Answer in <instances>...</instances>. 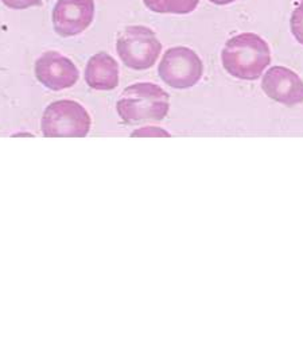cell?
<instances>
[{"label": "cell", "instance_id": "obj_5", "mask_svg": "<svg viewBox=\"0 0 303 356\" xmlns=\"http://www.w3.org/2000/svg\"><path fill=\"white\" fill-rule=\"evenodd\" d=\"M158 74L161 80L174 89H189L198 84L204 74V64L199 56L186 46H175L163 54Z\"/></svg>", "mask_w": 303, "mask_h": 356}, {"label": "cell", "instance_id": "obj_13", "mask_svg": "<svg viewBox=\"0 0 303 356\" xmlns=\"http://www.w3.org/2000/svg\"><path fill=\"white\" fill-rule=\"evenodd\" d=\"M131 136H165V138H169L172 136L170 134L167 133L166 130L161 129V127H142V129H138L136 131L131 134Z\"/></svg>", "mask_w": 303, "mask_h": 356}, {"label": "cell", "instance_id": "obj_14", "mask_svg": "<svg viewBox=\"0 0 303 356\" xmlns=\"http://www.w3.org/2000/svg\"><path fill=\"white\" fill-rule=\"evenodd\" d=\"M211 3L216 4V6H228V4H232L235 3L236 0H209Z\"/></svg>", "mask_w": 303, "mask_h": 356}, {"label": "cell", "instance_id": "obj_12", "mask_svg": "<svg viewBox=\"0 0 303 356\" xmlns=\"http://www.w3.org/2000/svg\"><path fill=\"white\" fill-rule=\"evenodd\" d=\"M7 8L10 10H17V11H22V10H28L33 7H41L42 6V0H0Z\"/></svg>", "mask_w": 303, "mask_h": 356}, {"label": "cell", "instance_id": "obj_1", "mask_svg": "<svg viewBox=\"0 0 303 356\" xmlns=\"http://www.w3.org/2000/svg\"><path fill=\"white\" fill-rule=\"evenodd\" d=\"M221 63L232 77L255 81L271 64V50L267 41L258 34L243 33L225 42Z\"/></svg>", "mask_w": 303, "mask_h": 356}, {"label": "cell", "instance_id": "obj_8", "mask_svg": "<svg viewBox=\"0 0 303 356\" xmlns=\"http://www.w3.org/2000/svg\"><path fill=\"white\" fill-rule=\"evenodd\" d=\"M263 92L274 102L294 107L303 103V80L286 67H270L261 80Z\"/></svg>", "mask_w": 303, "mask_h": 356}, {"label": "cell", "instance_id": "obj_9", "mask_svg": "<svg viewBox=\"0 0 303 356\" xmlns=\"http://www.w3.org/2000/svg\"><path fill=\"white\" fill-rule=\"evenodd\" d=\"M84 79L92 89L112 90L119 86V64L108 53L99 51L89 58Z\"/></svg>", "mask_w": 303, "mask_h": 356}, {"label": "cell", "instance_id": "obj_2", "mask_svg": "<svg viewBox=\"0 0 303 356\" xmlns=\"http://www.w3.org/2000/svg\"><path fill=\"white\" fill-rule=\"evenodd\" d=\"M169 110V93L152 83H136L127 87L116 104L122 122L129 126L162 122Z\"/></svg>", "mask_w": 303, "mask_h": 356}, {"label": "cell", "instance_id": "obj_7", "mask_svg": "<svg viewBox=\"0 0 303 356\" xmlns=\"http://www.w3.org/2000/svg\"><path fill=\"white\" fill-rule=\"evenodd\" d=\"M34 73L44 88L60 92L72 88L80 79V70L64 54L49 50L35 61Z\"/></svg>", "mask_w": 303, "mask_h": 356}, {"label": "cell", "instance_id": "obj_11", "mask_svg": "<svg viewBox=\"0 0 303 356\" xmlns=\"http://www.w3.org/2000/svg\"><path fill=\"white\" fill-rule=\"evenodd\" d=\"M290 27L294 38L303 46V0L291 14Z\"/></svg>", "mask_w": 303, "mask_h": 356}, {"label": "cell", "instance_id": "obj_10", "mask_svg": "<svg viewBox=\"0 0 303 356\" xmlns=\"http://www.w3.org/2000/svg\"><path fill=\"white\" fill-rule=\"evenodd\" d=\"M145 6L155 14L188 15L199 4V0H143Z\"/></svg>", "mask_w": 303, "mask_h": 356}, {"label": "cell", "instance_id": "obj_6", "mask_svg": "<svg viewBox=\"0 0 303 356\" xmlns=\"http://www.w3.org/2000/svg\"><path fill=\"white\" fill-rule=\"evenodd\" d=\"M95 14V0H57L51 13L54 33L61 38L77 37L90 27Z\"/></svg>", "mask_w": 303, "mask_h": 356}, {"label": "cell", "instance_id": "obj_3", "mask_svg": "<svg viewBox=\"0 0 303 356\" xmlns=\"http://www.w3.org/2000/svg\"><path fill=\"white\" fill-rule=\"evenodd\" d=\"M116 51L126 67L132 70H147L156 64L162 44L150 27L127 26L116 40Z\"/></svg>", "mask_w": 303, "mask_h": 356}, {"label": "cell", "instance_id": "obj_4", "mask_svg": "<svg viewBox=\"0 0 303 356\" xmlns=\"http://www.w3.org/2000/svg\"><path fill=\"white\" fill-rule=\"evenodd\" d=\"M92 119L84 106L73 100H57L49 104L41 120L46 138H84L90 131Z\"/></svg>", "mask_w": 303, "mask_h": 356}]
</instances>
